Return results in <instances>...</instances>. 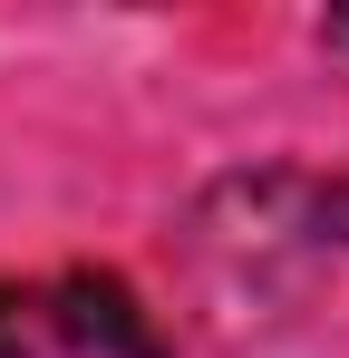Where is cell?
Returning a JSON list of instances; mask_svg holds the SVG:
<instances>
[{
    "label": "cell",
    "instance_id": "1",
    "mask_svg": "<svg viewBox=\"0 0 349 358\" xmlns=\"http://www.w3.org/2000/svg\"><path fill=\"white\" fill-rule=\"evenodd\" d=\"M49 339H68V349H88V358H165L156 320L136 310V291L116 271H68L58 281L49 291Z\"/></svg>",
    "mask_w": 349,
    "mask_h": 358
},
{
    "label": "cell",
    "instance_id": "2",
    "mask_svg": "<svg viewBox=\"0 0 349 358\" xmlns=\"http://www.w3.org/2000/svg\"><path fill=\"white\" fill-rule=\"evenodd\" d=\"M39 339H49V291L0 281V358H39Z\"/></svg>",
    "mask_w": 349,
    "mask_h": 358
},
{
    "label": "cell",
    "instance_id": "3",
    "mask_svg": "<svg viewBox=\"0 0 349 358\" xmlns=\"http://www.w3.org/2000/svg\"><path fill=\"white\" fill-rule=\"evenodd\" d=\"M320 39H340V49H349V10H330V20H320Z\"/></svg>",
    "mask_w": 349,
    "mask_h": 358
}]
</instances>
